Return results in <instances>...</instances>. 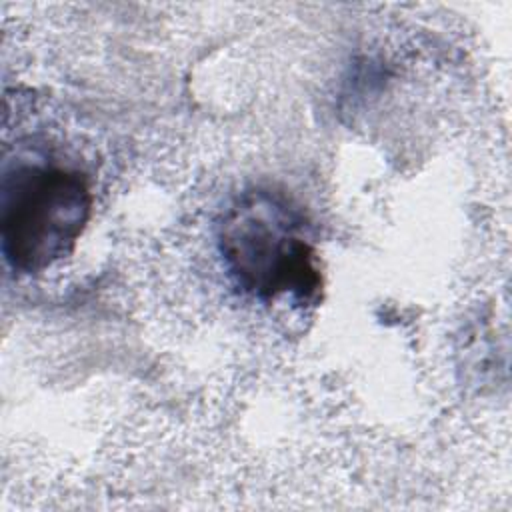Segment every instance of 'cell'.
<instances>
[{
  "label": "cell",
  "instance_id": "obj_1",
  "mask_svg": "<svg viewBox=\"0 0 512 512\" xmlns=\"http://www.w3.org/2000/svg\"><path fill=\"white\" fill-rule=\"evenodd\" d=\"M218 248L236 286L262 300L318 304L322 276L304 220L270 192L244 194L224 216Z\"/></svg>",
  "mask_w": 512,
  "mask_h": 512
},
{
  "label": "cell",
  "instance_id": "obj_2",
  "mask_svg": "<svg viewBox=\"0 0 512 512\" xmlns=\"http://www.w3.org/2000/svg\"><path fill=\"white\" fill-rule=\"evenodd\" d=\"M92 212L82 172L22 164L4 174L2 254L12 270L36 274L70 256Z\"/></svg>",
  "mask_w": 512,
  "mask_h": 512
}]
</instances>
